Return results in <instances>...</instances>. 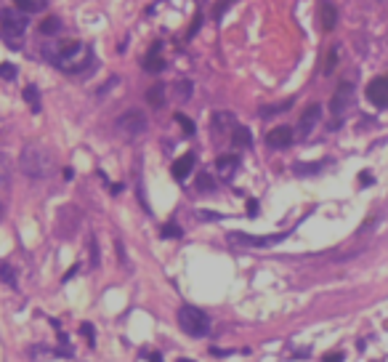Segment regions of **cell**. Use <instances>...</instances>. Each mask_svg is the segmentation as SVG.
Wrapping results in <instances>:
<instances>
[{
    "label": "cell",
    "instance_id": "obj_1",
    "mask_svg": "<svg viewBox=\"0 0 388 362\" xmlns=\"http://www.w3.org/2000/svg\"><path fill=\"white\" fill-rule=\"evenodd\" d=\"M19 171L27 179H48L56 171V160L48 147L43 144H27L19 155Z\"/></svg>",
    "mask_w": 388,
    "mask_h": 362
},
{
    "label": "cell",
    "instance_id": "obj_2",
    "mask_svg": "<svg viewBox=\"0 0 388 362\" xmlns=\"http://www.w3.org/2000/svg\"><path fill=\"white\" fill-rule=\"evenodd\" d=\"M178 325H181V330L189 333L192 338H205L210 333V317L197 307H181L178 309Z\"/></svg>",
    "mask_w": 388,
    "mask_h": 362
},
{
    "label": "cell",
    "instance_id": "obj_3",
    "mask_svg": "<svg viewBox=\"0 0 388 362\" xmlns=\"http://www.w3.org/2000/svg\"><path fill=\"white\" fill-rule=\"evenodd\" d=\"M146 115L141 112V109H128L123 112L120 118L114 120V128H117V133H120L123 138H128V142H133V138H141L146 133Z\"/></svg>",
    "mask_w": 388,
    "mask_h": 362
},
{
    "label": "cell",
    "instance_id": "obj_4",
    "mask_svg": "<svg viewBox=\"0 0 388 362\" xmlns=\"http://www.w3.org/2000/svg\"><path fill=\"white\" fill-rule=\"evenodd\" d=\"M0 24H3V32L11 43V48H19L21 35L27 30V14H19V8H3L0 11Z\"/></svg>",
    "mask_w": 388,
    "mask_h": 362
},
{
    "label": "cell",
    "instance_id": "obj_5",
    "mask_svg": "<svg viewBox=\"0 0 388 362\" xmlns=\"http://www.w3.org/2000/svg\"><path fill=\"white\" fill-rule=\"evenodd\" d=\"M287 237V232H279V235H245V232H229L226 240L234 248H272V245L282 242Z\"/></svg>",
    "mask_w": 388,
    "mask_h": 362
},
{
    "label": "cell",
    "instance_id": "obj_6",
    "mask_svg": "<svg viewBox=\"0 0 388 362\" xmlns=\"http://www.w3.org/2000/svg\"><path fill=\"white\" fill-rule=\"evenodd\" d=\"M80 227V213H77V208L75 205H64L62 211H58V218H56V232H58V237H64L69 240L77 232Z\"/></svg>",
    "mask_w": 388,
    "mask_h": 362
},
{
    "label": "cell",
    "instance_id": "obj_7",
    "mask_svg": "<svg viewBox=\"0 0 388 362\" xmlns=\"http://www.w3.org/2000/svg\"><path fill=\"white\" fill-rule=\"evenodd\" d=\"M93 62V56H91V48L88 45H80V48L69 56V59H64L62 64H58V69L62 72H69V75H75V72H83V69Z\"/></svg>",
    "mask_w": 388,
    "mask_h": 362
},
{
    "label": "cell",
    "instance_id": "obj_8",
    "mask_svg": "<svg viewBox=\"0 0 388 362\" xmlns=\"http://www.w3.org/2000/svg\"><path fill=\"white\" fill-rule=\"evenodd\" d=\"M351 99H354V86H351V83H340L338 91L333 93V99H330V112L335 115V118H340V115L351 107Z\"/></svg>",
    "mask_w": 388,
    "mask_h": 362
},
{
    "label": "cell",
    "instance_id": "obj_9",
    "mask_svg": "<svg viewBox=\"0 0 388 362\" xmlns=\"http://www.w3.org/2000/svg\"><path fill=\"white\" fill-rule=\"evenodd\" d=\"M367 99L375 104V107H380V109L388 107V75H380V77L370 80V86H367Z\"/></svg>",
    "mask_w": 388,
    "mask_h": 362
},
{
    "label": "cell",
    "instance_id": "obj_10",
    "mask_svg": "<svg viewBox=\"0 0 388 362\" xmlns=\"http://www.w3.org/2000/svg\"><path fill=\"white\" fill-rule=\"evenodd\" d=\"M319 118H322V107H319V104L306 107V112L301 115V123H298V133L301 136H309L314 128H316V123H319Z\"/></svg>",
    "mask_w": 388,
    "mask_h": 362
},
{
    "label": "cell",
    "instance_id": "obj_11",
    "mask_svg": "<svg viewBox=\"0 0 388 362\" xmlns=\"http://www.w3.org/2000/svg\"><path fill=\"white\" fill-rule=\"evenodd\" d=\"M292 138H295V133H292V128H287V125H279V128H274V131H268L266 142H268V147H274V149H285V147H290V144H292Z\"/></svg>",
    "mask_w": 388,
    "mask_h": 362
},
{
    "label": "cell",
    "instance_id": "obj_12",
    "mask_svg": "<svg viewBox=\"0 0 388 362\" xmlns=\"http://www.w3.org/2000/svg\"><path fill=\"white\" fill-rule=\"evenodd\" d=\"M194 162H197V157L192 155V152L181 155L178 160L173 162V179L175 181H186V179H189V173L194 171Z\"/></svg>",
    "mask_w": 388,
    "mask_h": 362
},
{
    "label": "cell",
    "instance_id": "obj_13",
    "mask_svg": "<svg viewBox=\"0 0 388 362\" xmlns=\"http://www.w3.org/2000/svg\"><path fill=\"white\" fill-rule=\"evenodd\" d=\"M237 168H240V157L237 155H221L216 160V171H218L221 179H231L234 173H237Z\"/></svg>",
    "mask_w": 388,
    "mask_h": 362
},
{
    "label": "cell",
    "instance_id": "obj_14",
    "mask_svg": "<svg viewBox=\"0 0 388 362\" xmlns=\"http://www.w3.org/2000/svg\"><path fill=\"white\" fill-rule=\"evenodd\" d=\"M11 181H14V160L6 152H0V192L8 189Z\"/></svg>",
    "mask_w": 388,
    "mask_h": 362
},
{
    "label": "cell",
    "instance_id": "obj_15",
    "mask_svg": "<svg viewBox=\"0 0 388 362\" xmlns=\"http://www.w3.org/2000/svg\"><path fill=\"white\" fill-rule=\"evenodd\" d=\"M160 51H162V45H160V43H157V45H152V51L146 53V59H144V69H146V72H152V75L162 72V67H165V62H162Z\"/></svg>",
    "mask_w": 388,
    "mask_h": 362
},
{
    "label": "cell",
    "instance_id": "obj_16",
    "mask_svg": "<svg viewBox=\"0 0 388 362\" xmlns=\"http://www.w3.org/2000/svg\"><path fill=\"white\" fill-rule=\"evenodd\" d=\"M234 125H237V120H234L231 112H216L213 115V131L216 133H226V131L231 133Z\"/></svg>",
    "mask_w": 388,
    "mask_h": 362
},
{
    "label": "cell",
    "instance_id": "obj_17",
    "mask_svg": "<svg viewBox=\"0 0 388 362\" xmlns=\"http://www.w3.org/2000/svg\"><path fill=\"white\" fill-rule=\"evenodd\" d=\"M319 16H322V27L330 32V30H335V24H338V11H335V6L333 3H322V8H319Z\"/></svg>",
    "mask_w": 388,
    "mask_h": 362
},
{
    "label": "cell",
    "instance_id": "obj_18",
    "mask_svg": "<svg viewBox=\"0 0 388 362\" xmlns=\"http://www.w3.org/2000/svg\"><path fill=\"white\" fill-rule=\"evenodd\" d=\"M231 144H234V147H250V144H253V133H250V128H245V125H234V131H231Z\"/></svg>",
    "mask_w": 388,
    "mask_h": 362
},
{
    "label": "cell",
    "instance_id": "obj_19",
    "mask_svg": "<svg viewBox=\"0 0 388 362\" xmlns=\"http://www.w3.org/2000/svg\"><path fill=\"white\" fill-rule=\"evenodd\" d=\"M146 104H149V107H155V109H160L162 104H165V86H152L146 91Z\"/></svg>",
    "mask_w": 388,
    "mask_h": 362
},
{
    "label": "cell",
    "instance_id": "obj_20",
    "mask_svg": "<svg viewBox=\"0 0 388 362\" xmlns=\"http://www.w3.org/2000/svg\"><path fill=\"white\" fill-rule=\"evenodd\" d=\"M173 93H175V99H178V101H189L192 93H194L192 80H178V83L173 86Z\"/></svg>",
    "mask_w": 388,
    "mask_h": 362
},
{
    "label": "cell",
    "instance_id": "obj_21",
    "mask_svg": "<svg viewBox=\"0 0 388 362\" xmlns=\"http://www.w3.org/2000/svg\"><path fill=\"white\" fill-rule=\"evenodd\" d=\"M324 168V162H295L292 171L298 173V176H311V173H319Z\"/></svg>",
    "mask_w": 388,
    "mask_h": 362
},
{
    "label": "cell",
    "instance_id": "obj_22",
    "mask_svg": "<svg viewBox=\"0 0 388 362\" xmlns=\"http://www.w3.org/2000/svg\"><path fill=\"white\" fill-rule=\"evenodd\" d=\"M38 30H40V35H56V32H62V21L56 16H48L38 24Z\"/></svg>",
    "mask_w": 388,
    "mask_h": 362
},
{
    "label": "cell",
    "instance_id": "obj_23",
    "mask_svg": "<svg viewBox=\"0 0 388 362\" xmlns=\"http://www.w3.org/2000/svg\"><path fill=\"white\" fill-rule=\"evenodd\" d=\"M194 184H197V189H199V192H213V189H216V179L210 176L207 171L197 173V181H194Z\"/></svg>",
    "mask_w": 388,
    "mask_h": 362
},
{
    "label": "cell",
    "instance_id": "obj_24",
    "mask_svg": "<svg viewBox=\"0 0 388 362\" xmlns=\"http://www.w3.org/2000/svg\"><path fill=\"white\" fill-rule=\"evenodd\" d=\"M24 101L29 104L32 112H40V93H38V88H35V86H27L24 88Z\"/></svg>",
    "mask_w": 388,
    "mask_h": 362
},
{
    "label": "cell",
    "instance_id": "obj_25",
    "mask_svg": "<svg viewBox=\"0 0 388 362\" xmlns=\"http://www.w3.org/2000/svg\"><path fill=\"white\" fill-rule=\"evenodd\" d=\"M88 253H91V269H99L101 264V253H99V240L96 237H88Z\"/></svg>",
    "mask_w": 388,
    "mask_h": 362
},
{
    "label": "cell",
    "instance_id": "obj_26",
    "mask_svg": "<svg viewBox=\"0 0 388 362\" xmlns=\"http://www.w3.org/2000/svg\"><path fill=\"white\" fill-rule=\"evenodd\" d=\"M0 280H3L8 288H19V280H16L14 269H11L8 264H0Z\"/></svg>",
    "mask_w": 388,
    "mask_h": 362
},
{
    "label": "cell",
    "instance_id": "obj_27",
    "mask_svg": "<svg viewBox=\"0 0 388 362\" xmlns=\"http://www.w3.org/2000/svg\"><path fill=\"white\" fill-rule=\"evenodd\" d=\"M16 8L21 11V14H32V11H40L43 3H38V0H14Z\"/></svg>",
    "mask_w": 388,
    "mask_h": 362
},
{
    "label": "cell",
    "instance_id": "obj_28",
    "mask_svg": "<svg viewBox=\"0 0 388 362\" xmlns=\"http://www.w3.org/2000/svg\"><path fill=\"white\" fill-rule=\"evenodd\" d=\"M175 123H178V125L184 128V133H189V136H192V133L197 131V125H194V120H189V118H186V115H181V112H178V115H175Z\"/></svg>",
    "mask_w": 388,
    "mask_h": 362
},
{
    "label": "cell",
    "instance_id": "obj_29",
    "mask_svg": "<svg viewBox=\"0 0 388 362\" xmlns=\"http://www.w3.org/2000/svg\"><path fill=\"white\" fill-rule=\"evenodd\" d=\"M335 64H338V48H333L330 53H327V59H324V69H322V72H324V75H333V72H335Z\"/></svg>",
    "mask_w": 388,
    "mask_h": 362
},
{
    "label": "cell",
    "instance_id": "obj_30",
    "mask_svg": "<svg viewBox=\"0 0 388 362\" xmlns=\"http://www.w3.org/2000/svg\"><path fill=\"white\" fill-rule=\"evenodd\" d=\"M181 235H184V232H181V227H178V224H173V221H170V224H165V227H162V237L178 240Z\"/></svg>",
    "mask_w": 388,
    "mask_h": 362
},
{
    "label": "cell",
    "instance_id": "obj_31",
    "mask_svg": "<svg viewBox=\"0 0 388 362\" xmlns=\"http://www.w3.org/2000/svg\"><path fill=\"white\" fill-rule=\"evenodd\" d=\"M80 333L85 336V341H88L91 346H96V333H93V325H91V322H83V325H80Z\"/></svg>",
    "mask_w": 388,
    "mask_h": 362
},
{
    "label": "cell",
    "instance_id": "obj_32",
    "mask_svg": "<svg viewBox=\"0 0 388 362\" xmlns=\"http://www.w3.org/2000/svg\"><path fill=\"white\" fill-rule=\"evenodd\" d=\"M231 3H237V0H218V3H216V8H213V16H216V19H221L223 14H226V8H229Z\"/></svg>",
    "mask_w": 388,
    "mask_h": 362
},
{
    "label": "cell",
    "instance_id": "obj_33",
    "mask_svg": "<svg viewBox=\"0 0 388 362\" xmlns=\"http://www.w3.org/2000/svg\"><path fill=\"white\" fill-rule=\"evenodd\" d=\"M0 77H3V80H14V77H16V69H14V64H8V62H3V64H0Z\"/></svg>",
    "mask_w": 388,
    "mask_h": 362
},
{
    "label": "cell",
    "instance_id": "obj_34",
    "mask_svg": "<svg viewBox=\"0 0 388 362\" xmlns=\"http://www.w3.org/2000/svg\"><path fill=\"white\" fill-rule=\"evenodd\" d=\"M372 181H375V179H372L370 171H362V173H359V184H362V186H367V184H372Z\"/></svg>",
    "mask_w": 388,
    "mask_h": 362
},
{
    "label": "cell",
    "instance_id": "obj_35",
    "mask_svg": "<svg viewBox=\"0 0 388 362\" xmlns=\"http://www.w3.org/2000/svg\"><path fill=\"white\" fill-rule=\"evenodd\" d=\"M322 362H343V352H330Z\"/></svg>",
    "mask_w": 388,
    "mask_h": 362
},
{
    "label": "cell",
    "instance_id": "obj_36",
    "mask_svg": "<svg viewBox=\"0 0 388 362\" xmlns=\"http://www.w3.org/2000/svg\"><path fill=\"white\" fill-rule=\"evenodd\" d=\"M114 248H117V256H120V264H125V261H128V256H125V248H123V242L117 240V242H114Z\"/></svg>",
    "mask_w": 388,
    "mask_h": 362
},
{
    "label": "cell",
    "instance_id": "obj_37",
    "mask_svg": "<svg viewBox=\"0 0 388 362\" xmlns=\"http://www.w3.org/2000/svg\"><path fill=\"white\" fill-rule=\"evenodd\" d=\"M248 216H258V200H248Z\"/></svg>",
    "mask_w": 388,
    "mask_h": 362
},
{
    "label": "cell",
    "instance_id": "obj_38",
    "mask_svg": "<svg viewBox=\"0 0 388 362\" xmlns=\"http://www.w3.org/2000/svg\"><path fill=\"white\" fill-rule=\"evenodd\" d=\"M199 24H202V14H197V16H194V24H192V30H189V38H192V35L199 30Z\"/></svg>",
    "mask_w": 388,
    "mask_h": 362
},
{
    "label": "cell",
    "instance_id": "obj_39",
    "mask_svg": "<svg viewBox=\"0 0 388 362\" xmlns=\"http://www.w3.org/2000/svg\"><path fill=\"white\" fill-rule=\"evenodd\" d=\"M199 218H205V221H207V218H213V221H218V218H221V213H207V211H199Z\"/></svg>",
    "mask_w": 388,
    "mask_h": 362
},
{
    "label": "cell",
    "instance_id": "obj_40",
    "mask_svg": "<svg viewBox=\"0 0 388 362\" xmlns=\"http://www.w3.org/2000/svg\"><path fill=\"white\" fill-rule=\"evenodd\" d=\"M149 362H162V354H157V352L149 354Z\"/></svg>",
    "mask_w": 388,
    "mask_h": 362
},
{
    "label": "cell",
    "instance_id": "obj_41",
    "mask_svg": "<svg viewBox=\"0 0 388 362\" xmlns=\"http://www.w3.org/2000/svg\"><path fill=\"white\" fill-rule=\"evenodd\" d=\"M6 216V205H3V200H0V218Z\"/></svg>",
    "mask_w": 388,
    "mask_h": 362
},
{
    "label": "cell",
    "instance_id": "obj_42",
    "mask_svg": "<svg viewBox=\"0 0 388 362\" xmlns=\"http://www.w3.org/2000/svg\"><path fill=\"white\" fill-rule=\"evenodd\" d=\"M181 362H186V359H181Z\"/></svg>",
    "mask_w": 388,
    "mask_h": 362
}]
</instances>
